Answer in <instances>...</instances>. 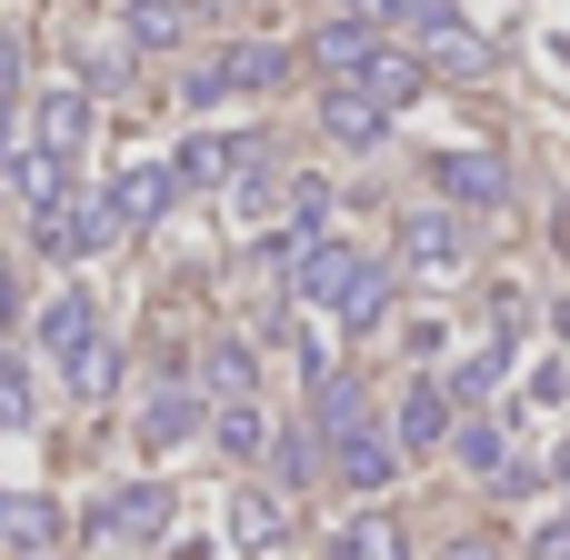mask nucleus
<instances>
[{"label":"nucleus","instance_id":"nucleus-1","mask_svg":"<svg viewBox=\"0 0 570 560\" xmlns=\"http://www.w3.org/2000/svg\"><path fill=\"white\" fill-rule=\"evenodd\" d=\"M341 20H371V30H401V40H421V50H441L451 70H491V50L471 40V20L451 10V0H341Z\"/></svg>","mask_w":570,"mask_h":560},{"label":"nucleus","instance_id":"nucleus-2","mask_svg":"<svg viewBox=\"0 0 570 560\" xmlns=\"http://www.w3.org/2000/svg\"><path fill=\"white\" fill-rule=\"evenodd\" d=\"M401 271L461 281V271H471V230H461L451 210H401Z\"/></svg>","mask_w":570,"mask_h":560},{"label":"nucleus","instance_id":"nucleus-3","mask_svg":"<svg viewBox=\"0 0 570 560\" xmlns=\"http://www.w3.org/2000/svg\"><path fill=\"white\" fill-rule=\"evenodd\" d=\"M431 190L441 200H471V210H501L511 200V160L501 150H441L431 160Z\"/></svg>","mask_w":570,"mask_h":560},{"label":"nucleus","instance_id":"nucleus-4","mask_svg":"<svg viewBox=\"0 0 570 560\" xmlns=\"http://www.w3.org/2000/svg\"><path fill=\"white\" fill-rule=\"evenodd\" d=\"M361 281H371V261H361L351 240H321V250L291 271V291H301V301H321V311H351V291H361Z\"/></svg>","mask_w":570,"mask_h":560},{"label":"nucleus","instance_id":"nucleus-5","mask_svg":"<svg viewBox=\"0 0 570 560\" xmlns=\"http://www.w3.org/2000/svg\"><path fill=\"white\" fill-rule=\"evenodd\" d=\"M451 411H461V401H451V381H411V391H401V411H391V441H401V451H441V441L461 431Z\"/></svg>","mask_w":570,"mask_h":560},{"label":"nucleus","instance_id":"nucleus-6","mask_svg":"<svg viewBox=\"0 0 570 560\" xmlns=\"http://www.w3.org/2000/svg\"><path fill=\"white\" fill-rule=\"evenodd\" d=\"M40 351H50L60 371H80V361L100 351V321H90V291H50V311H40Z\"/></svg>","mask_w":570,"mask_h":560},{"label":"nucleus","instance_id":"nucleus-7","mask_svg":"<svg viewBox=\"0 0 570 560\" xmlns=\"http://www.w3.org/2000/svg\"><path fill=\"white\" fill-rule=\"evenodd\" d=\"M331 471H341L351 491H391V481H401V441H391V421H371V431L331 441Z\"/></svg>","mask_w":570,"mask_h":560},{"label":"nucleus","instance_id":"nucleus-8","mask_svg":"<svg viewBox=\"0 0 570 560\" xmlns=\"http://www.w3.org/2000/svg\"><path fill=\"white\" fill-rule=\"evenodd\" d=\"M311 60L331 70V90H351V80L381 60V30H371V20H321V30H311Z\"/></svg>","mask_w":570,"mask_h":560},{"label":"nucleus","instance_id":"nucleus-9","mask_svg":"<svg viewBox=\"0 0 570 560\" xmlns=\"http://www.w3.org/2000/svg\"><path fill=\"white\" fill-rule=\"evenodd\" d=\"M0 541L20 560L60 551V501H50V491H0Z\"/></svg>","mask_w":570,"mask_h":560},{"label":"nucleus","instance_id":"nucleus-10","mask_svg":"<svg viewBox=\"0 0 570 560\" xmlns=\"http://www.w3.org/2000/svg\"><path fill=\"white\" fill-rule=\"evenodd\" d=\"M100 531H110V541H160V531H170V491H160V481L110 491V501H100Z\"/></svg>","mask_w":570,"mask_h":560},{"label":"nucleus","instance_id":"nucleus-11","mask_svg":"<svg viewBox=\"0 0 570 560\" xmlns=\"http://www.w3.org/2000/svg\"><path fill=\"white\" fill-rule=\"evenodd\" d=\"M321 130L351 140V150H371V140H391V110H381L371 90H331V100H321Z\"/></svg>","mask_w":570,"mask_h":560},{"label":"nucleus","instance_id":"nucleus-12","mask_svg":"<svg viewBox=\"0 0 570 560\" xmlns=\"http://www.w3.org/2000/svg\"><path fill=\"white\" fill-rule=\"evenodd\" d=\"M170 200H180V180H170V170H120V180H110V210H120V230H150Z\"/></svg>","mask_w":570,"mask_h":560},{"label":"nucleus","instance_id":"nucleus-13","mask_svg":"<svg viewBox=\"0 0 570 560\" xmlns=\"http://www.w3.org/2000/svg\"><path fill=\"white\" fill-rule=\"evenodd\" d=\"M240 160H250V140H190V150L170 160V180H180V190H220V180H240Z\"/></svg>","mask_w":570,"mask_h":560},{"label":"nucleus","instance_id":"nucleus-14","mask_svg":"<svg viewBox=\"0 0 570 560\" xmlns=\"http://www.w3.org/2000/svg\"><path fill=\"white\" fill-rule=\"evenodd\" d=\"M311 431H321V441H351V431H371V401H361V381H341V371H331V381L311 391Z\"/></svg>","mask_w":570,"mask_h":560},{"label":"nucleus","instance_id":"nucleus-15","mask_svg":"<svg viewBox=\"0 0 570 560\" xmlns=\"http://www.w3.org/2000/svg\"><path fill=\"white\" fill-rule=\"evenodd\" d=\"M120 20H130V40L140 50H180L200 20H190V0H120Z\"/></svg>","mask_w":570,"mask_h":560},{"label":"nucleus","instance_id":"nucleus-16","mask_svg":"<svg viewBox=\"0 0 570 560\" xmlns=\"http://www.w3.org/2000/svg\"><path fill=\"white\" fill-rule=\"evenodd\" d=\"M331 560H411V531H401L391 511H361V521L331 541Z\"/></svg>","mask_w":570,"mask_h":560},{"label":"nucleus","instance_id":"nucleus-17","mask_svg":"<svg viewBox=\"0 0 570 560\" xmlns=\"http://www.w3.org/2000/svg\"><path fill=\"white\" fill-rule=\"evenodd\" d=\"M351 90H371V100H381V110H411V100H421V60H411V50H391V40H381V60H371V70H361V80H351Z\"/></svg>","mask_w":570,"mask_h":560},{"label":"nucleus","instance_id":"nucleus-18","mask_svg":"<svg viewBox=\"0 0 570 560\" xmlns=\"http://www.w3.org/2000/svg\"><path fill=\"white\" fill-rule=\"evenodd\" d=\"M80 130H90V90H70V80H60V90H40V150H60V160H70V150H80Z\"/></svg>","mask_w":570,"mask_h":560},{"label":"nucleus","instance_id":"nucleus-19","mask_svg":"<svg viewBox=\"0 0 570 560\" xmlns=\"http://www.w3.org/2000/svg\"><path fill=\"white\" fill-rule=\"evenodd\" d=\"M451 451H461V471H481V481H501V471H511V431H501L491 411H471V421L451 431Z\"/></svg>","mask_w":570,"mask_h":560},{"label":"nucleus","instance_id":"nucleus-20","mask_svg":"<svg viewBox=\"0 0 570 560\" xmlns=\"http://www.w3.org/2000/svg\"><path fill=\"white\" fill-rule=\"evenodd\" d=\"M200 391L230 411V401H250V341H210L200 351Z\"/></svg>","mask_w":570,"mask_h":560},{"label":"nucleus","instance_id":"nucleus-21","mask_svg":"<svg viewBox=\"0 0 570 560\" xmlns=\"http://www.w3.org/2000/svg\"><path fill=\"white\" fill-rule=\"evenodd\" d=\"M281 531H291V511H281L271 491H240V501H230V541H240V551H281Z\"/></svg>","mask_w":570,"mask_h":560},{"label":"nucleus","instance_id":"nucleus-22","mask_svg":"<svg viewBox=\"0 0 570 560\" xmlns=\"http://www.w3.org/2000/svg\"><path fill=\"white\" fill-rule=\"evenodd\" d=\"M10 180L30 190V210H60V200H70V160H60V150H20Z\"/></svg>","mask_w":570,"mask_h":560},{"label":"nucleus","instance_id":"nucleus-23","mask_svg":"<svg viewBox=\"0 0 570 560\" xmlns=\"http://www.w3.org/2000/svg\"><path fill=\"white\" fill-rule=\"evenodd\" d=\"M210 441H220V451H230V461H271V441H281V431H271V421H261V411H250V401H230V411H220V421H210Z\"/></svg>","mask_w":570,"mask_h":560},{"label":"nucleus","instance_id":"nucleus-24","mask_svg":"<svg viewBox=\"0 0 570 560\" xmlns=\"http://www.w3.org/2000/svg\"><path fill=\"white\" fill-rule=\"evenodd\" d=\"M501 381H511V341H481V351L451 371V401H491Z\"/></svg>","mask_w":570,"mask_h":560},{"label":"nucleus","instance_id":"nucleus-25","mask_svg":"<svg viewBox=\"0 0 570 560\" xmlns=\"http://www.w3.org/2000/svg\"><path fill=\"white\" fill-rule=\"evenodd\" d=\"M271 481H281V491H311V481H321V441H311V431H281V441H271Z\"/></svg>","mask_w":570,"mask_h":560},{"label":"nucleus","instance_id":"nucleus-26","mask_svg":"<svg viewBox=\"0 0 570 560\" xmlns=\"http://www.w3.org/2000/svg\"><path fill=\"white\" fill-rule=\"evenodd\" d=\"M140 431H150V441L170 451V441H190V431H200V401H190V391H160V401L140 411Z\"/></svg>","mask_w":570,"mask_h":560},{"label":"nucleus","instance_id":"nucleus-27","mask_svg":"<svg viewBox=\"0 0 570 560\" xmlns=\"http://www.w3.org/2000/svg\"><path fill=\"white\" fill-rule=\"evenodd\" d=\"M381 311H391V271L371 261V281L351 291V311H341V321H351V331H381Z\"/></svg>","mask_w":570,"mask_h":560},{"label":"nucleus","instance_id":"nucleus-28","mask_svg":"<svg viewBox=\"0 0 570 560\" xmlns=\"http://www.w3.org/2000/svg\"><path fill=\"white\" fill-rule=\"evenodd\" d=\"M0 431H30V381H20V361H0Z\"/></svg>","mask_w":570,"mask_h":560},{"label":"nucleus","instance_id":"nucleus-29","mask_svg":"<svg viewBox=\"0 0 570 560\" xmlns=\"http://www.w3.org/2000/svg\"><path fill=\"white\" fill-rule=\"evenodd\" d=\"M441 560H511V551H501L491 531H461V541H451V551H441Z\"/></svg>","mask_w":570,"mask_h":560},{"label":"nucleus","instance_id":"nucleus-30","mask_svg":"<svg viewBox=\"0 0 570 560\" xmlns=\"http://www.w3.org/2000/svg\"><path fill=\"white\" fill-rule=\"evenodd\" d=\"M531 560H570V521H551V531L531 541Z\"/></svg>","mask_w":570,"mask_h":560},{"label":"nucleus","instance_id":"nucleus-31","mask_svg":"<svg viewBox=\"0 0 570 560\" xmlns=\"http://www.w3.org/2000/svg\"><path fill=\"white\" fill-rule=\"evenodd\" d=\"M20 160V130H10V100H0V170Z\"/></svg>","mask_w":570,"mask_h":560},{"label":"nucleus","instance_id":"nucleus-32","mask_svg":"<svg viewBox=\"0 0 570 560\" xmlns=\"http://www.w3.org/2000/svg\"><path fill=\"white\" fill-rule=\"evenodd\" d=\"M10 311H20V281H10V271H0V331H10Z\"/></svg>","mask_w":570,"mask_h":560},{"label":"nucleus","instance_id":"nucleus-33","mask_svg":"<svg viewBox=\"0 0 570 560\" xmlns=\"http://www.w3.org/2000/svg\"><path fill=\"white\" fill-rule=\"evenodd\" d=\"M551 471H561V491H570V441H561V461H551Z\"/></svg>","mask_w":570,"mask_h":560},{"label":"nucleus","instance_id":"nucleus-34","mask_svg":"<svg viewBox=\"0 0 570 560\" xmlns=\"http://www.w3.org/2000/svg\"><path fill=\"white\" fill-rule=\"evenodd\" d=\"M561 250H570V210H561Z\"/></svg>","mask_w":570,"mask_h":560},{"label":"nucleus","instance_id":"nucleus-35","mask_svg":"<svg viewBox=\"0 0 570 560\" xmlns=\"http://www.w3.org/2000/svg\"><path fill=\"white\" fill-rule=\"evenodd\" d=\"M561 60H570V40H561Z\"/></svg>","mask_w":570,"mask_h":560}]
</instances>
